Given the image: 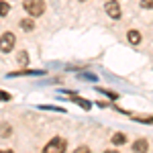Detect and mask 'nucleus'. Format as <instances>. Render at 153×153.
<instances>
[{
  "mask_svg": "<svg viewBox=\"0 0 153 153\" xmlns=\"http://www.w3.org/2000/svg\"><path fill=\"white\" fill-rule=\"evenodd\" d=\"M12 135V127L8 123H0V137H10Z\"/></svg>",
  "mask_w": 153,
  "mask_h": 153,
  "instance_id": "obj_10",
  "label": "nucleus"
},
{
  "mask_svg": "<svg viewBox=\"0 0 153 153\" xmlns=\"http://www.w3.org/2000/svg\"><path fill=\"white\" fill-rule=\"evenodd\" d=\"M19 61H21L23 65H27V63H29V55H27V51H23V53H19Z\"/></svg>",
  "mask_w": 153,
  "mask_h": 153,
  "instance_id": "obj_15",
  "label": "nucleus"
},
{
  "mask_svg": "<svg viewBox=\"0 0 153 153\" xmlns=\"http://www.w3.org/2000/svg\"><path fill=\"white\" fill-rule=\"evenodd\" d=\"M141 8H145V10H153V0H141Z\"/></svg>",
  "mask_w": 153,
  "mask_h": 153,
  "instance_id": "obj_14",
  "label": "nucleus"
},
{
  "mask_svg": "<svg viewBox=\"0 0 153 153\" xmlns=\"http://www.w3.org/2000/svg\"><path fill=\"white\" fill-rule=\"evenodd\" d=\"M68 94H70V100H71V102L80 104V106L84 108V110H90V108H92V104H90V100H84V98H80L78 94H71V92H68Z\"/></svg>",
  "mask_w": 153,
  "mask_h": 153,
  "instance_id": "obj_6",
  "label": "nucleus"
},
{
  "mask_svg": "<svg viewBox=\"0 0 153 153\" xmlns=\"http://www.w3.org/2000/svg\"><path fill=\"white\" fill-rule=\"evenodd\" d=\"M98 92L106 94L108 98H110V100H117V98H118V94H117V92H112V90H104V88H98Z\"/></svg>",
  "mask_w": 153,
  "mask_h": 153,
  "instance_id": "obj_12",
  "label": "nucleus"
},
{
  "mask_svg": "<svg viewBox=\"0 0 153 153\" xmlns=\"http://www.w3.org/2000/svg\"><path fill=\"white\" fill-rule=\"evenodd\" d=\"M104 12L112 19V21H118L120 16H123V10H120V4H118L117 0H108L104 4Z\"/></svg>",
  "mask_w": 153,
  "mask_h": 153,
  "instance_id": "obj_4",
  "label": "nucleus"
},
{
  "mask_svg": "<svg viewBox=\"0 0 153 153\" xmlns=\"http://www.w3.org/2000/svg\"><path fill=\"white\" fill-rule=\"evenodd\" d=\"M19 27H21L23 31H27V33H31V31L35 29V23H33V16H27V19H21V21H19Z\"/></svg>",
  "mask_w": 153,
  "mask_h": 153,
  "instance_id": "obj_7",
  "label": "nucleus"
},
{
  "mask_svg": "<svg viewBox=\"0 0 153 153\" xmlns=\"http://www.w3.org/2000/svg\"><path fill=\"white\" fill-rule=\"evenodd\" d=\"M0 100H2V102H8V100H10V94L2 90V92H0Z\"/></svg>",
  "mask_w": 153,
  "mask_h": 153,
  "instance_id": "obj_16",
  "label": "nucleus"
},
{
  "mask_svg": "<svg viewBox=\"0 0 153 153\" xmlns=\"http://www.w3.org/2000/svg\"><path fill=\"white\" fill-rule=\"evenodd\" d=\"M14 43H16V37H14V33L6 31L4 35L0 37V51H2V53H10L12 49H14Z\"/></svg>",
  "mask_w": 153,
  "mask_h": 153,
  "instance_id": "obj_2",
  "label": "nucleus"
},
{
  "mask_svg": "<svg viewBox=\"0 0 153 153\" xmlns=\"http://www.w3.org/2000/svg\"><path fill=\"white\" fill-rule=\"evenodd\" d=\"M149 149V141L147 139H137L133 143V153H147Z\"/></svg>",
  "mask_w": 153,
  "mask_h": 153,
  "instance_id": "obj_5",
  "label": "nucleus"
},
{
  "mask_svg": "<svg viewBox=\"0 0 153 153\" xmlns=\"http://www.w3.org/2000/svg\"><path fill=\"white\" fill-rule=\"evenodd\" d=\"M10 12V4L6 0H0V16H6Z\"/></svg>",
  "mask_w": 153,
  "mask_h": 153,
  "instance_id": "obj_11",
  "label": "nucleus"
},
{
  "mask_svg": "<svg viewBox=\"0 0 153 153\" xmlns=\"http://www.w3.org/2000/svg\"><path fill=\"white\" fill-rule=\"evenodd\" d=\"M127 143V135L125 133H114L112 135V145L114 147H120V145H125Z\"/></svg>",
  "mask_w": 153,
  "mask_h": 153,
  "instance_id": "obj_9",
  "label": "nucleus"
},
{
  "mask_svg": "<svg viewBox=\"0 0 153 153\" xmlns=\"http://www.w3.org/2000/svg\"><path fill=\"white\" fill-rule=\"evenodd\" d=\"M71 153H92V149H90V147H86V145H80V147H76Z\"/></svg>",
  "mask_w": 153,
  "mask_h": 153,
  "instance_id": "obj_13",
  "label": "nucleus"
},
{
  "mask_svg": "<svg viewBox=\"0 0 153 153\" xmlns=\"http://www.w3.org/2000/svg\"><path fill=\"white\" fill-rule=\"evenodd\" d=\"M104 153H120V151H117V149H108V151H104Z\"/></svg>",
  "mask_w": 153,
  "mask_h": 153,
  "instance_id": "obj_17",
  "label": "nucleus"
},
{
  "mask_svg": "<svg viewBox=\"0 0 153 153\" xmlns=\"http://www.w3.org/2000/svg\"><path fill=\"white\" fill-rule=\"evenodd\" d=\"M127 37H129L131 45H139V43H141V33H139L137 29H131L129 33H127Z\"/></svg>",
  "mask_w": 153,
  "mask_h": 153,
  "instance_id": "obj_8",
  "label": "nucleus"
},
{
  "mask_svg": "<svg viewBox=\"0 0 153 153\" xmlns=\"http://www.w3.org/2000/svg\"><path fill=\"white\" fill-rule=\"evenodd\" d=\"M23 8L27 10L29 16L37 19V16H41V14L45 12V0H25Z\"/></svg>",
  "mask_w": 153,
  "mask_h": 153,
  "instance_id": "obj_1",
  "label": "nucleus"
},
{
  "mask_svg": "<svg viewBox=\"0 0 153 153\" xmlns=\"http://www.w3.org/2000/svg\"><path fill=\"white\" fill-rule=\"evenodd\" d=\"M0 153H12V151H10V149H2Z\"/></svg>",
  "mask_w": 153,
  "mask_h": 153,
  "instance_id": "obj_18",
  "label": "nucleus"
},
{
  "mask_svg": "<svg viewBox=\"0 0 153 153\" xmlns=\"http://www.w3.org/2000/svg\"><path fill=\"white\" fill-rule=\"evenodd\" d=\"M65 151V139L61 137H55L43 147V153H63Z\"/></svg>",
  "mask_w": 153,
  "mask_h": 153,
  "instance_id": "obj_3",
  "label": "nucleus"
},
{
  "mask_svg": "<svg viewBox=\"0 0 153 153\" xmlns=\"http://www.w3.org/2000/svg\"><path fill=\"white\" fill-rule=\"evenodd\" d=\"M80 2H86V0H80Z\"/></svg>",
  "mask_w": 153,
  "mask_h": 153,
  "instance_id": "obj_19",
  "label": "nucleus"
}]
</instances>
